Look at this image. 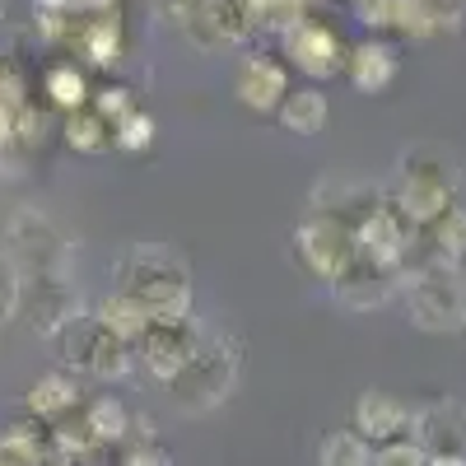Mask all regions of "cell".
Masks as SVG:
<instances>
[{
    "label": "cell",
    "mask_w": 466,
    "mask_h": 466,
    "mask_svg": "<svg viewBox=\"0 0 466 466\" xmlns=\"http://www.w3.org/2000/svg\"><path fill=\"white\" fill-rule=\"evenodd\" d=\"M0 103L5 107H24L28 103V75H24L15 52H0Z\"/></svg>",
    "instance_id": "31"
},
{
    "label": "cell",
    "mask_w": 466,
    "mask_h": 466,
    "mask_svg": "<svg viewBox=\"0 0 466 466\" xmlns=\"http://www.w3.org/2000/svg\"><path fill=\"white\" fill-rule=\"evenodd\" d=\"M410 439L424 452L466 457V406L461 401H430V406L410 410Z\"/></svg>",
    "instance_id": "12"
},
{
    "label": "cell",
    "mask_w": 466,
    "mask_h": 466,
    "mask_svg": "<svg viewBox=\"0 0 466 466\" xmlns=\"http://www.w3.org/2000/svg\"><path fill=\"white\" fill-rule=\"evenodd\" d=\"M424 466H466V457H452V452H430Z\"/></svg>",
    "instance_id": "36"
},
{
    "label": "cell",
    "mask_w": 466,
    "mask_h": 466,
    "mask_svg": "<svg viewBox=\"0 0 466 466\" xmlns=\"http://www.w3.org/2000/svg\"><path fill=\"white\" fill-rule=\"evenodd\" d=\"M424 452L415 439H387V443H373V466H424Z\"/></svg>",
    "instance_id": "32"
},
{
    "label": "cell",
    "mask_w": 466,
    "mask_h": 466,
    "mask_svg": "<svg viewBox=\"0 0 466 466\" xmlns=\"http://www.w3.org/2000/svg\"><path fill=\"white\" fill-rule=\"evenodd\" d=\"M248 5H252L257 28H276V33H285L294 19H303V0H248Z\"/></svg>",
    "instance_id": "30"
},
{
    "label": "cell",
    "mask_w": 466,
    "mask_h": 466,
    "mask_svg": "<svg viewBox=\"0 0 466 466\" xmlns=\"http://www.w3.org/2000/svg\"><path fill=\"white\" fill-rule=\"evenodd\" d=\"M457 197V164L452 154L439 145H420L401 154V191H397V210L410 224H434Z\"/></svg>",
    "instance_id": "4"
},
{
    "label": "cell",
    "mask_w": 466,
    "mask_h": 466,
    "mask_svg": "<svg viewBox=\"0 0 466 466\" xmlns=\"http://www.w3.org/2000/svg\"><path fill=\"white\" fill-rule=\"evenodd\" d=\"M85 430L94 434V443H122L127 434H131V415H127V406L122 401H112V397H98V401H89V410H85Z\"/></svg>",
    "instance_id": "25"
},
{
    "label": "cell",
    "mask_w": 466,
    "mask_h": 466,
    "mask_svg": "<svg viewBox=\"0 0 466 466\" xmlns=\"http://www.w3.org/2000/svg\"><path fill=\"white\" fill-rule=\"evenodd\" d=\"M201 5H206V0H159V10H164L177 28H187L191 19H197V15H201Z\"/></svg>",
    "instance_id": "35"
},
{
    "label": "cell",
    "mask_w": 466,
    "mask_h": 466,
    "mask_svg": "<svg viewBox=\"0 0 466 466\" xmlns=\"http://www.w3.org/2000/svg\"><path fill=\"white\" fill-rule=\"evenodd\" d=\"M24 303V270L10 261V252H0V327L19 318Z\"/></svg>",
    "instance_id": "28"
},
{
    "label": "cell",
    "mask_w": 466,
    "mask_h": 466,
    "mask_svg": "<svg viewBox=\"0 0 466 466\" xmlns=\"http://www.w3.org/2000/svg\"><path fill=\"white\" fill-rule=\"evenodd\" d=\"M80 401H85V392L70 373H43L28 387V415L43 424H61L70 410H80Z\"/></svg>",
    "instance_id": "15"
},
{
    "label": "cell",
    "mask_w": 466,
    "mask_h": 466,
    "mask_svg": "<svg viewBox=\"0 0 466 466\" xmlns=\"http://www.w3.org/2000/svg\"><path fill=\"white\" fill-rule=\"evenodd\" d=\"M75 47H80L94 66H116V61H122V19H116V10L80 15V33H75Z\"/></svg>",
    "instance_id": "17"
},
{
    "label": "cell",
    "mask_w": 466,
    "mask_h": 466,
    "mask_svg": "<svg viewBox=\"0 0 466 466\" xmlns=\"http://www.w3.org/2000/svg\"><path fill=\"white\" fill-rule=\"evenodd\" d=\"M387 280H392V270H382V266H373V261L360 257V261L336 280V299H340L345 308H378V303L387 299Z\"/></svg>",
    "instance_id": "21"
},
{
    "label": "cell",
    "mask_w": 466,
    "mask_h": 466,
    "mask_svg": "<svg viewBox=\"0 0 466 466\" xmlns=\"http://www.w3.org/2000/svg\"><path fill=\"white\" fill-rule=\"evenodd\" d=\"M43 89H47L52 107H61V112H75V107L89 103V80H85V70H75V61L52 66L43 75Z\"/></svg>",
    "instance_id": "26"
},
{
    "label": "cell",
    "mask_w": 466,
    "mask_h": 466,
    "mask_svg": "<svg viewBox=\"0 0 466 466\" xmlns=\"http://www.w3.org/2000/svg\"><path fill=\"white\" fill-rule=\"evenodd\" d=\"M276 112H280V127H285V131H294V136H318V131L327 127V116H331V103H327L322 89L303 85V89H289Z\"/></svg>",
    "instance_id": "19"
},
{
    "label": "cell",
    "mask_w": 466,
    "mask_h": 466,
    "mask_svg": "<svg viewBox=\"0 0 466 466\" xmlns=\"http://www.w3.org/2000/svg\"><path fill=\"white\" fill-rule=\"evenodd\" d=\"M94 107L107 116V122L116 127V122H122V116L131 112V94L127 89H98V98H94Z\"/></svg>",
    "instance_id": "34"
},
{
    "label": "cell",
    "mask_w": 466,
    "mask_h": 466,
    "mask_svg": "<svg viewBox=\"0 0 466 466\" xmlns=\"http://www.w3.org/2000/svg\"><path fill=\"white\" fill-rule=\"evenodd\" d=\"M61 131H66V145H70V149H80V154H103V149L116 145V127L107 122V116H103L94 103L66 112Z\"/></svg>",
    "instance_id": "20"
},
{
    "label": "cell",
    "mask_w": 466,
    "mask_h": 466,
    "mask_svg": "<svg viewBox=\"0 0 466 466\" xmlns=\"http://www.w3.org/2000/svg\"><path fill=\"white\" fill-rule=\"evenodd\" d=\"M10 140L24 149V154H33V149H43V140H47V116L37 112L33 103H24V107H15V131H10Z\"/></svg>",
    "instance_id": "29"
},
{
    "label": "cell",
    "mask_w": 466,
    "mask_h": 466,
    "mask_svg": "<svg viewBox=\"0 0 466 466\" xmlns=\"http://www.w3.org/2000/svg\"><path fill=\"white\" fill-rule=\"evenodd\" d=\"M5 243H10V261L24 276H56V270H66V257H70V243L61 238V228L37 210H19L10 219Z\"/></svg>",
    "instance_id": "7"
},
{
    "label": "cell",
    "mask_w": 466,
    "mask_h": 466,
    "mask_svg": "<svg viewBox=\"0 0 466 466\" xmlns=\"http://www.w3.org/2000/svg\"><path fill=\"white\" fill-rule=\"evenodd\" d=\"M197 340H201V331H197V322H191V313H187V318H168V322L154 318V322H149V331H145L131 350H140L145 369H149L154 378H159V382H173V378H177V369L191 360Z\"/></svg>",
    "instance_id": "10"
},
{
    "label": "cell",
    "mask_w": 466,
    "mask_h": 466,
    "mask_svg": "<svg viewBox=\"0 0 466 466\" xmlns=\"http://www.w3.org/2000/svg\"><path fill=\"white\" fill-rule=\"evenodd\" d=\"M37 10H80V0H37Z\"/></svg>",
    "instance_id": "37"
},
{
    "label": "cell",
    "mask_w": 466,
    "mask_h": 466,
    "mask_svg": "<svg viewBox=\"0 0 466 466\" xmlns=\"http://www.w3.org/2000/svg\"><path fill=\"white\" fill-rule=\"evenodd\" d=\"M56 350L61 360L85 373V378H98V382H112V378H127L131 373V345L122 336H112L98 318H75L70 327H61L56 336Z\"/></svg>",
    "instance_id": "5"
},
{
    "label": "cell",
    "mask_w": 466,
    "mask_h": 466,
    "mask_svg": "<svg viewBox=\"0 0 466 466\" xmlns=\"http://www.w3.org/2000/svg\"><path fill=\"white\" fill-rule=\"evenodd\" d=\"M0 466H15V461H5V457H0Z\"/></svg>",
    "instance_id": "38"
},
{
    "label": "cell",
    "mask_w": 466,
    "mask_h": 466,
    "mask_svg": "<svg viewBox=\"0 0 466 466\" xmlns=\"http://www.w3.org/2000/svg\"><path fill=\"white\" fill-rule=\"evenodd\" d=\"M206 15L219 33V43L233 47V43H248L257 33V19H252V5L248 0H206Z\"/></svg>",
    "instance_id": "23"
},
{
    "label": "cell",
    "mask_w": 466,
    "mask_h": 466,
    "mask_svg": "<svg viewBox=\"0 0 466 466\" xmlns=\"http://www.w3.org/2000/svg\"><path fill=\"white\" fill-rule=\"evenodd\" d=\"M116 276H122V289L131 299H140L149 308V318H187L191 313V276L187 266L164 252V248H136L127 252V261L116 266Z\"/></svg>",
    "instance_id": "2"
},
{
    "label": "cell",
    "mask_w": 466,
    "mask_h": 466,
    "mask_svg": "<svg viewBox=\"0 0 466 466\" xmlns=\"http://www.w3.org/2000/svg\"><path fill=\"white\" fill-rule=\"evenodd\" d=\"M430 228V243H434V257L443 261H466V210L461 206H448Z\"/></svg>",
    "instance_id": "27"
},
{
    "label": "cell",
    "mask_w": 466,
    "mask_h": 466,
    "mask_svg": "<svg viewBox=\"0 0 466 466\" xmlns=\"http://www.w3.org/2000/svg\"><path fill=\"white\" fill-rule=\"evenodd\" d=\"M238 373H243V340L238 336H201L197 350H191V360L168 382L173 406L187 415L215 410L238 387Z\"/></svg>",
    "instance_id": "1"
},
{
    "label": "cell",
    "mask_w": 466,
    "mask_h": 466,
    "mask_svg": "<svg viewBox=\"0 0 466 466\" xmlns=\"http://www.w3.org/2000/svg\"><path fill=\"white\" fill-rule=\"evenodd\" d=\"M355 430L369 439V443H387V439H401L410 430V406L392 392H378V387H369V392L355 401Z\"/></svg>",
    "instance_id": "14"
},
{
    "label": "cell",
    "mask_w": 466,
    "mask_h": 466,
    "mask_svg": "<svg viewBox=\"0 0 466 466\" xmlns=\"http://www.w3.org/2000/svg\"><path fill=\"white\" fill-rule=\"evenodd\" d=\"M19 313H28L37 336L56 340L61 327H70L75 318H80V294H75V285L66 280V270H56V276H28Z\"/></svg>",
    "instance_id": "9"
},
{
    "label": "cell",
    "mask_w": 466,
    "mask_h": 466,
    "mask_svg": "<svg viewBox=\"0 0 466 466\" xmlns=\"http://www.w3.org/2000/svg\"><path fill=\"white\" fill-rule=\"evenodd\" d=\"M410 219L397 210V206H369V215L355 224V243H360V257L382 266V270H397L410 252Z\"/></svg>",
    "instance_id": "11"
},
{
    "label": "cell",
    "mask_w": 466,
    "mask_h": 466,
    "mask_svg": "<svg viewBox=\"0 0 466 466\" xmlns=\"http://www.w3.org/2000/svg\"><path fill=\"white\" fill-rule=\"evenodd\" d=\"M294 243H299V257H303V266L313 270V276H322V280H340L350 266L360 261V243H355V228H350L345 219H336V215H313V219H303L299 228H294Z\"/></svg>",
    "instance_id": "6"
},
{
    "label": "cell",
    "mask_w": 466,
    "mask_h": 466,
    "mask_svg": "<svg viewBox=\"0 0 466 466\" xmlns=\"http://www.w3.org/2000/svg\"><path fill=\"white\" fill-rule=\"evenodd\" d=\"M280 43H285V56L308 75V80H331L336 70H345V47L322 19H308V15L294 19L280 33Z\"/></svg>",
    "instance_id": "8"
},
{
    "label": "cell",
    "mask_w": 466,
    "mask_h": 466,
    "mask_svg": "<svg viewBox=\"0 0 466 466\" xmlns=\"http://www.w3.org/2000/svg\"><path fill=\"white\" fill-rule=\"evenodd\" d=\"M345 75H350V85H355L360 94H382L387 85L397 80V52L387 43H360V47H350V56H345Z\"/></svg>",
    "instance_id": "16"
},
{
    "label": "cell",
    "mask_w": 466,
    "mask_h": 466,
    "mask_svg": "<svg viewBox=\"0 0 466 466\" xmlns=\"http://www.w3.org/2000/svg\"><path fill=\"white\" fill-rule=\"evenodd\" d=\"M233 94H238V103L243 107H252V112H276L280 103H285V94H289V70H285V61H276V56H248L243 66H238V75H233Z\"/></svg>",
    "instance_id": "13"
},
{
    "label": "cell",
    "mask_w": 466,
    "mask_h": 466,
    "mask_svg": "<svg viewBox=\"0 0 466 466\" xmlns=\"http://www.w3.org/2000/svg\"><path fill=\"white\" fill-rule=\"evenodd\" d=\"M94 318H98L112 336H122L127 345H136V340L149 331V322H154V318H149V308H145L140 299H131L127 289L107 294V299L98 303V313H94Z\"/></svg>",
    "instance_id": "22"
},
{
    "label": "cell",
    "mask_w": 466,
    "mask_h": 466,
    "mask_svg": "<svg viewBox=\"0 0 466 466\" xmlns=\"http://www.w3.org/2000/svg\"><path fill=\"white\" fill-rule=\"evenodd\" d=\"M0 457L15 466H43L52 457V430L43 420H15L0 430Z\"/></svg>",
    "instance_id": "18"
},
{
    "label": "cell",
    "mask_w": 466,
    "mask_h": 466,
    "mask_svg": "<svg viewBox=\"0 0 466 466\" xmlns=\"http://www.w3.org/2000/svg\"><path fill=\"white\" fill-rule=\"evenodd\" d=\"M318 466H373V443L360 430H331L318 443Z\"/></svg>",
    "instance_id": "24"
},
{
    "label": "cell",
    "mask_w": 466,
    "mask_h": 466,
    "mask_svg": "<svg viewBox=\"0 0 466 466\" xmlns=\"http://www.w3.org/2000/svg\"><path fill=\"white\" fill-rule=\"evenodd\" d=\"M154 131H159V127H154V116L131 107L122 122H116V149H131V154H136V149H145V145L154 140Z\"/></svg>",
    "instance_id": "33"
},
{
    "label": "cell",
    "mask_w": 466,
    "mask_h": 466,
    "mask_svg": "<svg viewBox=\"0 0 466 466\" xmlns=\"http://www.w3.org/2000/svg\"><path fill=\"white\" fill-rule=\"evenodd\" d=\"M406 313L420 331H461L466 327V266L434 257L406 280Z\"/></svg>",
    "instance_id": "3"
}]
</instances>
